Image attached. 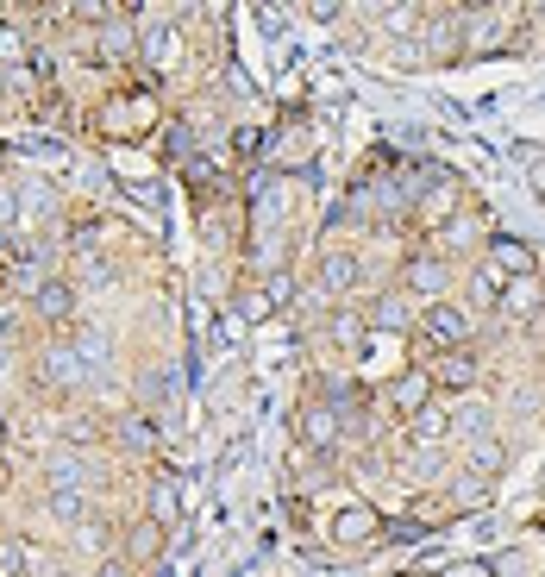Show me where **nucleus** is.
Wrapping results in <instances>:
<instances>
[{
	"instance_id": "nucleus-15",
	"label": "nucleus",
	"mask_w": 545,
	"mask_h": 577,
	"mask_svg": "<svg viewBox=\"0 0 545 577\" xmlns=\"http://www.w3.org/2000/svg\"><path fill=\"white\" fill-rule=\"evenodd\" d=\"M320 283H326V289H351V283H358V258H351V251L339 258V251H333V258L320 264Z\"/></svg>"
},
{
	"instance_id": "nucleus-18",
	"label": "nucleus",
	"mask_w": 545,
	"mask_h": 577,
	"mask_svg": "<svg viewBox=\"0 0 545 577\" xmlns=\"http://www.w3.org/2000/svg\"><path fill=\"white\" fill-rule=\"evenodd\" d=\"M51 515H57V521H82V515H88L82 490H51Z\"/></svg>"
},
{
	"instance_id": "nucleus-10",
	"label": "nucleus",
	"mask_w": 545,
	"mask_h": 577,
	"mask_svg": "<svg viewBox=\"0 0 545 577\" xmlns=\"http://www.w3.org/2000/svg\"><path fill=\"white\" fill-rule=\"evenodd\" d=\"M132 44H138L132 19H126V13H101V51H107V57H132Z\"/></svg>"
},
{
	"instance_id": "nucleus-23",
	"label": "nucleus",
	"mask_w": 545,
	"mask_h": 577,
	"mask_svg": "<svg viewBox=\"0 0 545 577\" xmlns=\"http://www.w3.org/2000/svg\"><path fill=\"white\" fill-rule=\"evenodd\" d=\"M358 333H364V320H358V314H333V339H339V345H351Z\"/></svg>"
},
{
	"instance_id": "nucleus-12",
	"label": "nucleus",
	"mask_w": 545,
	"mask_h": 577,
	"mask_svg": "<svg viewBox=\"0 0 545 577\" xmlns=\"http://www.w3.org/2000/svg\"><path fill=\"white\" fill-rule=\"evenodd\" d=\"M502 295H508V276L495 270V264H483L477 276H470V302H477V308H495Z\"/></svg>"
},
{
	"instance_id": "nucleus-1",
	"label": "nucleus",
	"mask_w": 545,
	"mask_h": 577,
	"mask_svg": "<svg viewBox=\"0 0 545 577\" xmlns=\"http://www.w3.org/2000/svg\"><path fill=\"white\" fill-rule=\"evenodd\" d=\"M420 333L433 339L439 352H458L464 333H470V314H464L458 302H433V308H426V320H420Z\"/></svg>"
},
{
	"instance_id": "nucleus-21",
	"label": "nucleus",
	"mask_w": 545,
	"mask_h": 577,
	"mask_svg": "<svg viewBox=\"0 0 545 577\" xmlns=\"http://www.w3.org/2000/svg\"><path fill=\"white\" fill-rule=\"evenodd\" d=\"M19 565H26V546L0 534V577H19Z\"/></svg>"
},
{
	"instance_id": "nucleus-5",
	"label": "nucleus",
	"mask_w": 545,
	"mask_h": 577,
	"mask_svg": "<svg viewBox=\"0 0 545 577\" xmlns=\"http://www.w3.org/2000/svg\"><path fill=\"white\" fill-rule=\"evenodd\" d=\"M32 314H38V320H51V327H63V320L76 314V289H69L63 276H44V289L32 295Z\"/></svg>"
},
{
	"instance_id": "nucleus-24",
	"label": "nucleus",
	"mask_w": 545,
	"mask_h": 577,
	"mask_svg": "<svg viewBox=\"0 0 545 577\" xmlns=\"http://www.w3.org/2000/svg\"><path fill=\"white\" fill-rule=\"evenodd\" d=\"M445 577H495L483 559H458V565H445Z\"/></svg>"
},
{
	"instance_id": "nucleus-11",
	"label": "nucleus",
	"mask_w": 545,
	"mask_h": 577,
	"mask_svg": "<svg viewBox=\"0 0 545 577\" xmlns=\"http://www.w3.org/2000/svg\"><path fill=\"white\" fill-rule=\"evenodd\" d=\"M458 26H464V13H433V26H426V51L452 57L458 51Z\"/></svg>"
},
{
	"instance_id": "nucleus-13",
	"label": "nucleus",
	"mask_w": 545,
	"mask_h": 577,
	"mask_svg": "<svg viewBox=\"0 0 545 577\" xmlns=\"http://www.w3.org/2000/svg\"><path fill=\"white\" fill-rule=\"evenodd\" d=\"M370 327L376 333H401V327H408V302H401V295H383V302L370 308Z\"/></svg>"
},
{
	"instance_id": "nucleus-3",
	"label": "nucleus",
	"mask_w": 545,
	"mask_h": 577,
	"mask_svg": "<svg viewBox=\"0 0 545 577\" xmlns=\"http://www.w3.org/2000/svg\"><path fill=\"white\" fill-rule=\"evenodd\" d=\"M38 383L44 389H76L82 383V352H76V345H51V352H38Z\"/></svg>"
},
{
	"instance_id": "nucleus-26",
	"label": "nucleus",
	"mask_w": 545,
	"mask_h": 577,
	"mask_svg": "<svg viewBox=\"0 0 545 577\" xmlns=\"http://www.w3.org/2000/svg\"><path fill=\"white\" fill-rule=\"evenodd\" d=\"M0 440H7V414H0Z\"/></svg>"
},
{
	"instance_id": "nucleus-2",
	"label": "nucleus",
	"mask_w": 545,
	"mask_h": 577,
	"mask_svg": "<svg viewBox=\"0 0 545 577\" xmlns=\"http://www.w3.org/2000/svg\"><path fill=\"white\" fill-rule=\"evenodd\" d=\"M445 289H452V270H445V258H433V251L408 258V295H420V302L433 308V302H445Z\"/></svg>"
},
{
	"instance_id": "nucleus-25",
	"label": "nucleus",
	"mask_w": 545,
	"mask_h": 577,
	"mask_svg": "<svg viewBox=\"0 0 545 577\" xmlns=\"http://www.w3.org/2000/svg\"><path fill=\"white\" fill-rule=\"evenodd\" d=\"M389 534L395 540H426V534H433V521H401V527H389Z\"/></svg>"
},
{
	"instance_id": "nucleus-27",
	"label": "nucleus",
	"mask_w": 545,
	"mask_h": 577,
	"mask_svg": "<svg viewBox=\"0 0 545 577\" xmlns=\"http://www.w3.org/2000/svg\"><path fill=\"white\" fill-rule=\"evenodd\" d=\"M0 157H7V151H0Z\"/></svg>"
},
{
	"instance_id": "nucleus-7",
	"label": "nucleus",
	"mask_w": 545,
	"mask_h": 577,
	"mask_svg": "<svg viewBox=\"0 0 545 577\" xmlns=\"http://www.w3.org/2000/svg\"><path fill=\"white\" fill-rule=\"evenodd\" d=\"M426 396H433V371H401V377L389 383L395 414H420V408H426Z\"/></svg>"
},
{
	"instance_id": "nucleus-14",
	"label": "nucleus",
	"mask_w": 545,
	"mask_h": 577,
	"mask_svg": "<svg viewBox=\"0 0 545 577\" xmlns=\"http://www.w3.org/2000/svg\"><path fill=\"white\" fill-rule=\"evenodd\" d=\"M151 440H157V427L145 421V414H120V446L126 452H151Z\"/></svg>"
},
{
	"instance_id": "nucleus-6",
	"label": "nucleus",
	"mask_w": 545,
	"mask_h": 577,
	"mask_svg": "<svg viewBox=\"0 0 545 577\" xmlns=\"http://www.w3.org/2000/svg\"><path fill=\"white\" fill-rule=\"evenodd\" d=\"M301 440L314 446V452H333L339 446V408H326V402L301 408Z\"/></svg>"
},
{
	"instance_id": "nucleus-22",
	"label": "nucleus",
	"mask_w": 545,
	"mask_h": 577,
	"mask_svg": "<svg viewBox=\"0 0 545 577\" xmlns=\"http://www.w3.org/2000/svg\"><path fill=\"white\" fill-rule=\"evenodd\" d=\"M489 571H495V577H527V552H514V546H508V552H495V565H489Z\"/></svg>"
},
{
	"instance_id": "nucleus-4",
	"label": "nucleus",
	"mask_w": 545,
	"mask_h": 577,
	"mask_svg": "<svg viewBox=\"0 0 545 577\" xmlns=\"http://www.w3.org/2000/svg\"><path fill=\"white\" fill-rule=\"evenodd\" d=\"M489 264L502 270V276H533L539 270V251L527 239H514V233H495L489 239Z\"/></svg>"
},
{
	"instance_id": "nucleus-19",
	"label": "nucleus",
	"mask_w": 545,
	"mask_h": 577,
	"mask_svg": "<svg viewBox=\"0 0 545 577\" xmlns=\"http://www.w3.org/2000/svg\"><path fill=\"white\" fill-rule=\"evenodd\" d=\"M0 63H26V38H19L13 19H0Z\"/></svg>"
},
{
	"instance_id": "nucleus-17",
	"label": "nucleus",
	"mask_w": 545,
	"mask_h": 577,
	"mask_svg": "<svg viewBox=\"0 0 545 577\" xmlns=\"http://www.w3.org/2000/svg\"><path fill=\"white\" fill-rule=\"evenodd\" d=\"M470 471H477V477H495V471H502V446H495V440H477V446H470Z\"/></svg>"
},
{
	"instance_id": "nucleus-20",
	"label": "nucleus",
	"mask_w": 545,
	"mask_h": 577,
	"mask_svg": "<svg viewBox=\"0 0 545 577\" xmlns=\"http://www.w3.org/2000/svg\"><path fill=\"white\" fill-rule=\"evenodd\" d=\"M82 483V458H57L51 465V490H76Z\"/></svg>"
},
{
	"instance_id": "nucleus-9",
	"label": "nucleus",
	"mask_w": 545,
	"mask_h": 577,
	"mask_svg": "<svg viewBox=\"0 0 545 577\" xmlns=\"http://www.w3.org/2000/svg\"><path fill=\"white\" fill-rule=\"evenodd\" d=\"M477 371H483L477 352H464V345H458V352H439L433 383H445V389H470V383H477Z\"/></svg>"
},
{
	"instance_id": "nucleus-16",
	"label": "nucleus",
	"mask_w": 545,
	"mask_h": 577,
	"mask_svg": "<svg viewBox=\"0 0 545 577\" xmlns=\"http://www.w3.org/2000/svg\"><path fill=\"white\" fill-rule=\"evenodd\" d=\"M176 515H182V496H176V483H170V477H163V483H157V490H151V521H157V527H170Z\"/></svg>"
},
{
	"instance_id": "nucleus-8",
	"label": "nucleus",
	"mask_w": 545,
	"mask_h": 577,
	"mask_svg": "<svg viewBox=\"0 0 545 577\" xmlns=\"http://www.w3.org/2000/svg\"><path fill=\"white\" fill-rule=\"evenodd\" d=\"M333 540H339V546H364V540H376V515L364 509V502H345V509L333 515Z\"/></svg>"
}]
</instances>
